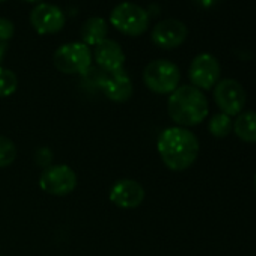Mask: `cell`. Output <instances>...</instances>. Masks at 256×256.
I'll list each match as a JSON object with an SVG mask.
<instances>
[{
	"label": "cell",
	"instance_id": "obj_17",
	"mask_svg": "<svg viewBox=\"0 0 256 256\" xmlns=\"http://www.w3.org/2000/svg\"><path fill=\"white\" fill-rule=\"evenodd\" d=\"M18 88V77L14 71L0 68V98H8L16 94Z\"/></svg>",
	"mask_w": 256,
	"mask_h": 256
},
{
	"label": "cell",
	"instance_id": "obj_4",
	"mask_svg": "<svg viewBox=\"0 0 256 256\" xmlns=\"http://www.w3.org/2000/svg\"><path fill=\"white\" fill-rule=\"evenodd\" d=\"M144 82L151 92L158 95H168L180 88L181 71L170 60H152L146 65L144 71Z\"/></svg>",
	"mask_w": 256,
	"mask_h": 256
},
{
	"label": "cell",
	"instance_id": "obj_11",
	"mask_svg": "<svg viewBox=\"0 0 256 256\" xmlns=\"http://www.w3.org/2000/svg\"><path fill=\"white\" fill-rule=\"evenodd\" d=\"M188 36V29L187 26L175 18L163 20L160 22L151 35L152 42L163 50H174L181 47Z\"/></svg>",
	"mask_w": 256,
	"mask_h": 256
},
{
	"label": "cell",
	"instance_id": "obj_22",
	"mask_svg": "<svg viewBox=\"0 0 256 256\" xmlns=\"http://www.w3.org/2000/svg\"><path fill=\"white\" fill-rule=\"evenodd\" d=\"M24 2H28V4H40V2H42V0H24Z\"/></svg>",
	"mask_w": 256,
	"mask_h": 256
},
{
	"label": "cell",
	"instance_id": "obj_7",
	"mask_svg": "<svg viewBox=\"0 0 256 256\" xmlns=\"http://www.w3.org/2000/svg\"><path fill=\"white\" fill-rule=\"evenodd\" d=\"M214 101L222 113L236 116L244 110L247 95L241 83L234 78H224L214 86Z\"/></svg>",
	"mask_w": 256,
	"mask_h": 256
},
{
	"label": "cell",
	"instance_id": "obj_3",
	"mask_svg": "<svg viewBox=\"0 0 256 256\" xmlns=\"http://www.w3.org/2000/svg\"><path fill=\"white\" fill-rule=\"evenodd\" d=\"M110 23L118 32L126 36H140L150 28V14L136 4L124 2L113 8Z\"/></svg>",
	"mask_w": 256,
	"mask_h": 256
},
{
	"label": "cell",
	"instance_id": "obj_16",
	"mask_svg": "<svg viewBox=\"0 0 256 256\" xmlns=\"http://www.w3.org/2000/svg\"><path fill=\"white\" fill-rule=\"evenodd\" d=\"M208 130L214 138L224 139L234 130V122H232L230 116H228L224 113H217L211 118V120L208 124Z\"/></svg>",
	"mask_w": 256,
	"mask_h": 256
},
{
	"label": "cell",
	"instance_id": "obj_21",
	"mask_svg": "<svg viewBox=\"0 0 256 256\" xmlns=\"http://www.w3.org/2000/svg\"><path fill=\"white\" fill-rule=\"evenodd\" d=\"M5 54H6V46L0 42V65H2V62L5 59Z\"/></svg>",
	"mask_w": 256,
	"mask_h": 256
},
{
	"label": "cell",
	"instance_id": "obj_25",
	"mask_svg": "<svg viewBox=\"0 0 256 256\" xmlns=\"http://www.w3.org/2000/svg\"><path fill=\"white\" fill-rule=\"evenodd\" d=\"M0 256H2V254H0Z\"/></svg>",
	"mask_w": 256,
	"mask_h": 256
},
{
	"label": "cell",
	"instance_id": "obj_2",
	"mask_svg": "<svg viewBox=\"0 0 256 256\" xmlns=\"http://www.w3.org/2000/svg\"><path fill=\"white\" fill-rule=\"evenodd\" d=\"M169 116L180 126H194L204 122L208 116L210 106L205 94L194 86H180L170 94L168 101Z\"/></svg>",
	"mask_w": 256,
	"mask_h": 256
},
{
	"label": "cell",
	"instance_id": "obj_5",
	"mask_svg": "<svg viewBox=\"0 0 256 256\" xmlns=\"http://www.w3.org/2000/svg\"><path fill=\"white\" fill-rule=\"evenodd\" d=\"M53 64L62 74H84L92 65V52L83 42H70L56 50Z\"/></svg>",
	"mask_w": 256,
	"mask_h": 256
},
{
	"label": "cell",
	"instance_id": "obj_12",
	"mask_svg": "<svg viewBox=\"0 0 256 256\" xmlns=\"http://www.w3.org/2000/svg\"><path fill=\"white\" fill-rule=\"evenodd\" d=\"M101 89L104 95L113 102H126L133 96V82L124 70L110 72L101 80Z\"/></svg>",
	"mask_w": 256,
	"mask_h": 256
},
{
	"label": "cell",
	"instance_id": "obj_15",
	"mask_svg": "<svg viewBox=\"0 0 256 256\" xmlns=\"http://www.w3.org/2000/svg\"><path fill=\"white\" fill-rule=\"evenodd\" d=\"M234 132L246 144H256V112L240 113L234 122Z\"/></svg>",
	"mask_w": 256,
	"mask_h": 256
},
{
	"label": "cell",
	"instance_id": "obj_9",
	"mask_svg": "<svg viewBox=\"0 0 256 256\" xmlns=\"http://www.w3.org/2000/svg\"><path fill=\"white\" fill-rule=\"evenodd\" d=\"M145 188L134 180H119L110 188V202L120 210H136L145 200Z\"/></svg>",
	"mask_w": 256,
	"mask_h": 256
},
{
	"label": "cell",
	"instance_id": "obj_10",
	"mask_svg": "<svg viewBox=\"0 0 256 256\" xmlns=\"http://www.w3.org/2000/svg\"><path fill=\"white\" fill-rule=\"evenodd\" d=\"M30 24L40 35H54L65 28V14L52 4H40L30 14Z\"/></svg>",
	"mask_w": 256,
	"mask_h": 256
},
{
	"label": "cell",
	"instance_id": "obj_19",
	"mask_svg": "<svg viewBox=\"0 0 256 256\" xmlns=\"http://www.w3.org/2000/svg\"><path fill=\"white\" fill-rule=\"evenodd\" d=\"M16 35V26L8 18H0V42L5 44L11 41Z\"/></svg>",
	"mask_w": 256,
	"mask_h": 256
},
{
	"label": "cell",
	"instance_id": "obj_14",
	"mask_svg": "<svg viewBox=\"0 0 256 256\" xmlns=\"http://www.w3.org/2000/svg\"><path fill=\"white\" fill-rule=\"evenodd\" d=\"M107 34H108L107 22L101 17H92L83 24L80 35H82L83 44H86L88 47L89 46L96 47L98 44L107 40Z\"/></svg>",
	"mask_w": 256,
	"mask_h": 256
},
{
	"label": "cell",
	"instance_id": "obj_20",
	"mask_svg": "<svg viewBox=\"0 0 256 256\" xmlns=\"http://www.w3.org/2000/svg\"><path fill=\"white\" fill-rule=\"evenodd\" d=\"M194 2L200 6V8H205V10H208V8H212L218 0H194Z\"/></svg>",
	"mask_w": 256,
	"mask_h": 256
},
{
	"label": "cell",
	"instance_id": "obj_24",
	"mask_svg": "<svg viewBox=\"0 0 256 256\" xmlns=\"http://www.w3.org/2000/svg\"><path fill=\"white\" fill-rule=\"evenodd\" d=\"M2 2H5V0H0V4H2Z\"/></svg>",
	"mask_w": 256,
	"mask_h": 256
},
{
	"label": "cell",
	"instance_id": "obj_13",
	"mask_svg": "<svg viewBox=\"0 0 256 256\" xmlns=\"http://www.w3.org/2000/svg\"><path fill=\"white\" fill-rule=\"evenodd\" d=\"M94 58L98 66L102 68L107 74L120 71L125 65V53L122 47L116 41L108 38L95 47Z\"/></svg>",
	"mask_w": 256,
	"mask_h": 256
},
{
	"label": "cell",
	"instance_id": "obj_23",
	"mask_svg": "<svg viewBox=\"0 0 256 256\" xmlns=\"http://www.w3.org/2000/svg\"><path fill=\"white\" fill-rule=\"evenodd\" d=\"M254 188H256V176H254Z\"/></svg>",
	"mask_w": 256,
	"mask_h": 256
},
{
	"label": "cell",
	"instance_id": "obj_8",
	"mask_svg": "<svg viewBox=\"0 0 256 256\" xmlns=\"http://www.w3.org/2000/svg\"><path fill=\"white\" fill-rule=\"evenodd\" d=\"M188 77L192 86L198 88L199 90H210L218 83L220 64L212 54L202 53L193 59L188 70Z\"/></svg>",
	"mask_w": 256,
	"mask_h": 256
},
{
	"label": "cell",
	"instance_id": "obj_1",
	"mask_svg": "<svg viewBox=\"0 0 256 256\" xmlns=\"http://www.w3.org/2000/svg\"><path fill=\"white\" fill-rule=\"evenodd\" d=\"M157 150L169 170L184 172L198 160L200 146L198 138L190 130L182 126H172L160 134Z\"/></svg>",
	"mask_w": 256,
	"mask_h": 256
},
{
	"label": "cell",
	"instance_id": "obj_6",
	"mask_svg": "<svg viewBox=\"0 0 256 256\" xmlns=\"http://www.w3.org/2000/svg\"><path fill=\"white\" fill-rule=\"evenodd\" d=\"M40 187L42 192L52 196L64 198V196L71 194L76 190L77 175L66 164L50 166L42 172L40 178Z\"/></svg>",
	"mask_w": 256,
	"mask_h": 256
},
{
	"label": "cell",
	"instance_id": "obj_18",
	"mask_svg": "<svg viewBox=\"0 0 256 256\" xmlns=\"http://www.w3.org/2000/svg\"><path fill=\"white\" fill-rule=\"evenodd\" d=\"M16 158H17L16 144L6 136H0V169H5L14 164Z\"/></svg>",
	"mask_w": 256,
	"mask_h": 256
}]
</instances>
